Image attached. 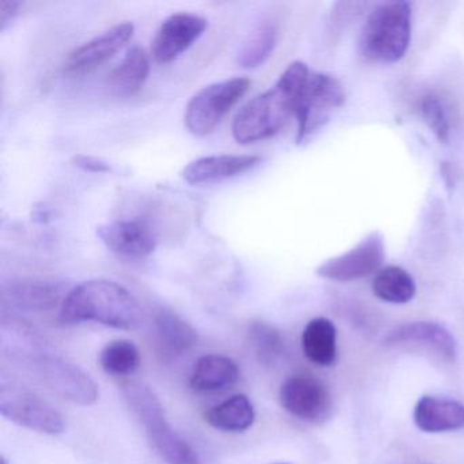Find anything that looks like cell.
Listing matches in <instances>:
<instances>
[{"label":"cell","instance_id":"6da1fadb","mask_svg":"<svg viewBox=\"0 0 464 464\" xmlns=\"http://www.w3.org/2000/svg\"><path fill=\"white\" fill-rule=\"evenodd\" d=\"M309 77L311 72L303 62L289 64L270 91L255 97L237 113L232 124L233 138L246 145L281 131L297 113Z\"/></svg>","mask_w":464,"mask_h":464},{"label":"cell","instance_id":"7a4b0ae2","mask_svg":"<svg viewBox=\"0 0 464 464\" xmlns=\"http://www.w3.org/2000/svg\"><path fill=\"white\" fill-rule=\"evenodd\" d=\"M59 319L63 324L94 322L118 330H135L142 322V309L121 285L92 279L67 293Z\"/></svg>","mask_w":464,"mask_h":464},{"label":"cell","instance_id":"3957f363","mask_svg":"<svg viewBox=\"0 0 464 464\" xmlns=\"http://www.w3.org/2000/svg\"><path fill=\"white\" fill-rule=\"evenodd\" d=\"M18 344L12 354L18 358L48 390L61 398L91 406L99 399V388L83 369L59 355L43 352L37 338L28 335L26 331L18 334Z\"/></svg>","mask_w":464,"mask_h":464},{"label":"cell","instance_id":"277c9868","mask_svg":"<svg viewBox=\"0 0 464 464\" xmlns=\"http://www.w3.org/2000/svg\"><path fill=\"white\" fill-rule=\"evenodd\" d=\"M411 25L412 5L409 2L377 5L361 31L358 39L360 55L368 63H396L409 50Z\"/></svg>","mask_w":464,"mask_h":464},{"label":"cell","instance_id":"5b68a950","mask_svg":"<svg viewBox=\"0 0 464 464\" xmlns=\"http://www.w3.org/2000/svg\"><path fill=\"white\" fill-rule=\"evenodd\" d=\"M121 393L145 428L151 444L168 464H200L188 442L184 441L168 423L161 401L150 388L140 382H126Z\"/></svg>","mask_w":464,"mask_h":464},{"label":"cell","instance_id":"8992f818","mask_svg":"<svg viewBox=\"0 0 464 464\" xmlns=\"http://www.w3.org/2000/svg\"><path fill=\"white\" fill-rule=\"evenodd\" d=\"M248 78L237 77L211 83L198 92L186 108L184 123L195 137H205L217 129L222 119L246 96Z\"/></svg>","mask_w":464,"mask_h":464},{"label":"cell","instance_id":"52a82bcc","mask_svg":"<svg viewBox=\"0 0 464 464\" xmlns=\"http://www.w3.org/2000/svg\"><path fill=\"white\" fill-rule=\"evenodd\" d=\"M344 88L330 74H311L298 107L297 145L308 142L344 104Z\"/></svg>","mask_w":464,"mask_h":464},{"label":"cell","instance_id":"ba28073f","mask_svg":"<svg viewBox=\"0 0 464 464\" xmlns=\"http://www.w3.org/2000/svg\"><path fill=\"white\" fill-rule=\"evenodd\" d=\"M0 412L6 420L44 434H61L66 430V420L61 411L44 399L29 391L2 385Z\"/></svg>","mask_w":464,"mask_h":464},{"label":"cell","instance_id":"9c48e42d","mask_svg":"<svg viewBox=\"0 0 464 464\" xmlns=\"http://www.w3.org/2000/svg\"><path fill=\"white\" fill-rule=\"evenodd\" d=\"M279 401L289 414L306 422L325 420L333 409V396L325 382L305 372L292 374L282 382Z\"/></svg>","mask_w":464,"mask_h":464},{"label":"cell","instance_id":"30bf717a","mask_svg":"<svg viewBox=\"0 0 464 464\" xmlns=\"http://www.w3.org/2000/svg\"><path fill=\"white\" fill-rule=\"evenodd\" d=\"M384 260V237L380 232H372L349 251L320 265L316 274L328 281H358L379 273Z\"/></svg>","mask_w":464,"mask_h":464},{"label":"cell","instance_id":"8fae6325","mask_svg":"<svg viewBox=\"0 0 464 464\" xmlns=\"http://www.w3.org/2000/svg\"><path fill=\"white\" fill-rule=\"evenodd\" d=\"M97 236L116 256L127 260H143L157 246L156 232L140 219H119L97 227Z\"/></svg>","mask_w":464,"mask_h":464},{"label":"cell","instance_id":"7c38bea8","mask_svg":"<svg viewBox=\"0 0 464 464\" xmlns=\"http://www.w3.org/2000/svg\"><path fill=\"white\" fill-rule=\"evenodd\" d=\"M208 28V21L189 13L168 17L154 36L151 53L160 63H169L186 53Z\"/></svg>","mask_w":464,"mask_h":464},{"label":"cell","instance_id":"4fadbf2b","mask_svg":"<svg viewBox=\"0 0 464 464\" xmlns=\"http://www.w3.org/2000/svg\"><path fill=\"white\" fill-rule=\"evenodd\" d=\"M384 343L395 347H420L447 362H452L458 354V346L452 334L433 322H412L398 325L385 335Z\"/></svg>","mask_w":464,"mask_h":464},{"label":"cell","instance_id":"5bb4252c","mask_svg":"<svg viewBox=\"0 0 464 464\" xmlns=\"http://www.w3.org/2000/svg\"><path fill=\"white\" fill-rule=\"evenodd\" d=\"M134 34L131 23H121L102 32L91 42L78 47L64 62V72L70 74H82L102 66L112 58Z\"/></svg>","mask_w":464,"mask_h":464},{"label":"cell","instance_id":"9a60e30c","mask_svg":"<svg viewBox=\"0 0 464 464\" xmlns=\"http://www.w3.org/2000/svg\"><path fill=\"white\" fill-rule=\"evenodd\" d=\"M67 293L59 282H13L4 289V306L20 312L51 311L63 304Z\"/></svg>","mask_w":464,"mask_h":464},{"label":"cell","instance_id":"2e32d148","mask_svg":"<svg viewBox=\"0 0 464 464\" xmlns=\"http://www.w3.org/2000/svg\"><path fill=\"white\" fill-rule=\"evenodd\" d=\"M153 331L157 353L164 361L176 360L198 341L197 331L170 309H159L154 314Z\"/></svg>","mask_w":464,"mask_h":464},{"label":"cell","instance_id":"e0dca14e","mask_svg":"<svg viewBox=\"0 0 464 464\" xmlns=\"http://www.w3.org/2000/svg\"><path fill=\"white\" fill-rule=\"evenodd\" d=\"M260 161L262 159L257 156L221 154V156L202 157L189 162L184 168L181 176L191 186L218 183V181L248 172L249 169L259 165Z\"/></svg>","mask_w":464,"mask_h":464},{"label":"cell","instance_id":"ac0fdd59","mask_svg":"<svg viewBox=\"0 0 464 464\" xmlns=\"http://www.w3.org/2000/svg\"><path fill=\"white\" fill-rule=\"evenodd\" d=\"M414 422L425 433L460 430L464 429V404L440 396H422L415 404Z\"/></svg>","mask_w":464,"mask_h":464},{"label":"cell","instance_id":"d6986e66","mask_svg":"<svg viewBox=\"0 0 464 464\" xmlns=\"http://www.w3.org/2000/svg\"><path fill=\"white\" fill-rule=\"evenodd\" d=\"M240 369L232 358L222 354H206L195 363L189 385L198 392H218L236 384Z\"/></svg>","mask_w":464,"mask_h":464},{"label":"cell","instance_id":"ffe728a7","mask_svg":"<svg viewBox=\"0 0 464 464\" xmlns=\"http://www.w3.org/2000/svg\"><path fill=\"white\" fill-rule=\"evenodd\" d=\"M335 324L325 317L312 319L305 325L301 336L304 355L312 363L323 368L333 366L338 355Z\"/></svg>","mask_w":464,"mask_h":464},{"label":"cell","instance_id":"44dd1931","mask_svg":"<svg viewBox=\"0 0 464 464\" xmlns=\"http://www.w3.org/2000/svg\"><path fill=\"white\" fill-rule=\"evenodd\" d=\"M150 72V62L140 47L127 51L121 63L111 72L110 86L121 96H132L140 91Z\"/></svg>","mask_w":464,"mask_h":464},{"label":"cell","instance_id":"7402d4cb","mask_svg":"<svg viewBox=\"0 0 464 464\" xmlns=\"http://www.w3.org/2000/svg\"><path fill=\"white\" fill-rule=\"evenodd\" d=\"M206 422L217 430L240 433L248 430L255 422V409L251 401L243 393L208 410L205 414Z\"/></svg>","mask_w":464,"mask_h":464},{"label":"cell","instance_id":"603a6c76","mask_svg":"<svg viewBox=\"0 0 464 464\" xmlns=\"http://www.w3.org/2000/svg\"><path fill=\"white\" fill-rule=\"evenodd\" d=\"M279 24L276 18H265L254 29L238 51L237 63L244 69H254L265 63L278 43Z\"/></svg>","mask_w":464,"mask_h":464},{"label":"cell","instance_id":"cb8c5ba5","mask_svg":"<svg viewBox=\"0 0 464 464\" xmlns=\"http://www.w3.org/2000/svg\"><path fill=\"white\" fill-rule=\"evenodd\" d=\"M372 290L379 300L401 305L410 303L415 297L417 286L412 276L404 268L388 266L376 274Z\"/></svg>","mask_w":464,"mask_h":464},{"label":"cell","instance_id":"d4e9b609","mask_svg":"<svg viewBox=\"0 0 464 464\" xmlns=\"http://www.w3.org/2000/svg\"><path fill=\"white\" fill-rule=\"evenodd\" d=\"M100 365L113 377L131 376L140 366V353L134 342L116 339L100 353Z\"/></svg>","mask_w":464,"mask_h":464},{"label":"cell","instance_id":"484cf974","mask_svg":"<svg viewBox=\"0 0 464 464\" xmlns=\"http://www.w3.org/2000/svg\"><path fill=\"white\" fill-rule=\"evenodd\" d=\"M248 341L255 357L263 365H276L284 355V338L276 327L267 323H252L248 331Z\"/></svg>","mask_w":464,"mask_h":464},{"label":"cell","instance_id":"4316f807","mask_svg":"<svg viewBox=\"0 0 464 464\" xmlns=\"http://www.w3.org/2000/svg\"><path fill=\"white\" fill-rule=\"evenodd\" d=\"M420 118L428 124L434 137L442 143H448L450 135V118L444 102L437 94L428 93L420 102Z\"/></svg>","mask_w":464,"mask_h":464},{"label":"cell","instance_id":"83f0119b","mask_svg":"<svg viewBox=\"0 0 464 464\" xmlns=\"http://www.w3.org/2000/svg\"><path fill=\"white\" fill-rule=\"evenodd\" d=\"M368 6V4H357V2L336 4L335 9H334V24L338 26H341L342 23L349 24V21L360 15L362 10Z\"/></svg>","mask_w":464,"mask_h":464},{"label":"cell","instance_id":"f1b7e54d","mask_svg":"<svg viewBox=\"0 0 464 464\" xmlns=\"http://www.w3.org/2000/svg\"><path fill=\"white\" fill-rule=\"evenodd\" d=\"M72 162L77 165L81 169L85 172L92 173H107L110 172L111 167L107 162L102 160L96 159V157L83 156V154H78L72 159Z\"/></svg>","mask_w":464,"mask_h":464},{"label":"cell","instance_id":"f546056e","mask_svg":"<svg viewBox=\"0 0 464 464\" xmlns=\"http://www.w3.org/2000/svg\"><path fill=\"white\" fill-rule=\"evenodd\" d=\"M24 4L14 0H5L0 4V31H5L12 21L15 20L23 9Z\"/></svg>","mask_w":464,"mask_h":464},{"label":"cell","instance_id":"4dcf8cb0","mask_svg":"<svg viewBox=\"0 0 464 464\" xmlns=\"http://www.w3.org/2000/svg\"><path fill=\"white\" fill-rule=\"evenodd\" d=\"M441 173L447 186L452 187L455 184V176H453L452 167L448 162H442Z\"/></svg>","mask_w":464,"mask_h":464},{"label":"cell","instance_id":"1f68e13d","mask_svg":"<svg viewBox=\"0 0 464 464\" xmlns=\"http://www.w3.org/2000/svg\"><path fill=\"white\" fill-rule=\"evenodd\" d=\"M34 218L39 222H47L48 218H50V211L44 208H37L34 213Z\"/></svg>","mask_w":464,"mask_h":464},{"label":"cell","instance_id":"d6a6232c","mask_svg":"<svg viewBox=\"0 0 464 464\" xmlns=\"http://www.w3.org/2000/svg\"><path fill=\"white\" fill-rule=\"evenodd\" d=\"M2 464H7V460H6V458H2Z\"/></svg>","mask_w":464,"mask_h":464},{"label":"cell","instance_id":"836d02e7","mask_svg":"<svg viewBox=\"0 0 464 464\" xmlns=\"http://www.w3.org/2000/svg\"><path fill=\"white\" fill-rule=\"evenodd\" d=\"M273 464H289V463H273Z\"/></svg>","mask_w":464,"mask_h":464}]
</instances>
